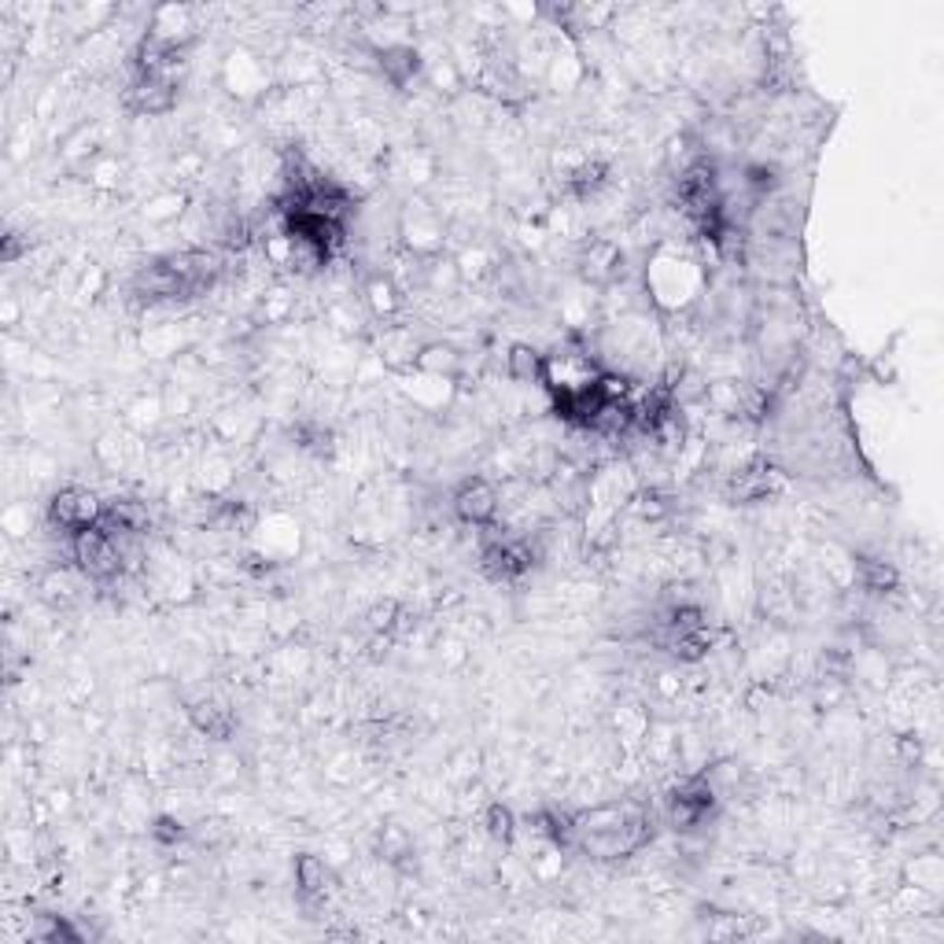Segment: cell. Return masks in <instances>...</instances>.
Segmentation results:
<instances>
[{
	"instance_id": "obj_16",
	"label": "cell",
	"mask_w": 944,
	"mask_h": 944,
	"mask_svg": "<svg viewBox=\"0 0 944 944\" xmlns=\"http://www.w3.org/2000/svg\"><path fill=\"white\" fill-rule=\"evenodd\" d=\"M414 369L436 380H454L462 373V355H457L451 343H428V347H421L414 355Z\"/></svg>"
},
{
	"instance_id": "obj_12",
	"label": "cell",
	"mask_w": 944,
	"mask_h": 944,
	"mask_svg": "<svg viewBox=\"0 0 944 944\" xmlns=\"http://www.w3.org/2000/svg\"><path fill=\"white\" fill-rule=\"evenodd\" d=\"M377 60H380V74H384L388 85H395V89H409L425 71V60L414 45H388Z\"/></svg>"
},
{
	"instance_id": "obj_3",
	"label": "cell",
	"mask_w": 944,
	"mask_h": 944,
	"mask_svg": "<svg viewBox=\"0 0 944 944\" xmlns=\"http://www.w3.org/2000/svg\"><path fill=\"white\" fill-rule=\"evenodd\" d=\"M71 561L85 579H93V584H108V579H119L122 572H126V557H122L119 539H114L103 524L71 536Z\"/></svg>"
},
{
	"instance_id": "obj_1",
	"label": "cell",
	"mask_w": 944,
	"mask_h": 944,
	"mask_svg": "<svg viewBox=\"0 0 944 944\" xmlns=\"http://www.w3.org/2000/svg\"><path fill=\"white\" fill-rule=\"evenodd\" d=\"M653 842V816L638 800L598 805L572 816V848L594 860H624Z\"/></svg>"
},
{
	"instance_id": "obj_2",
	"label": "cell",
	"mask_w": 944,
	"mask_h": 944,
	"mask_svg": "<svg viewBox=\"0 0 944 944\" xmlns=\"http://www.w3.org/2000/svg\"><path fill=\"white\" fill-rule=\"evenodd\" d=\"M222 270V255L207 252V247H188V252H174L151 262L137 278V295L148 303L193 299V295L211 292Z\"/></svg>"
},
{
	"instance_id": "obj_11",
	"label": "cell",
	"mask_w": 944,
	"mask_h": 944,
	"mask_svg": "<svg viewBox=\"0 0 944 944\" xmlns=\"http://www.w3.org/2000/svg\"><path fill=\"white\" fill-rule=\"evenodd\" d=\"M177 103V82L167 74H137L126 89V111L133 114H167Z\"/></svg>"
},
{
	"instance_id": "obj_6",
	"label": "cell",
	"mask_w": 944,
	"mask_h": 944,
	"mask_svg": "<svg viewBox=\"0 0 944 944\" xmlns=\"http://www.w3.org/2000/svg\"><path fill=\"white\" fill-rule=\"evenodd\" d=\"M646 284L653 289L661 307H686L701 289V273L690 259L661 255V259H653L650 273H646Z\"/></svg>"
},
{
	"instance_id": "obj_18",
	"label": "cell",
	"mask_w": 944,
	"mask_h": 944,
	"mask_svg": "<svg viewBox=\"0 0 944 944\" xmlns=\"http://www.w3.org/2000/svg\"><path fill=\"white\" fill-rule=\"evenodd\" d=\"M505 369H510V380H517V384H542L547 355H539L528 343H513L510 355H505Z\"/></svg>"
},
{
	"instance_id": "obj_19",
	"label": "cell",
	"mask_w": 944,
	"mask_h": 944,
	"mask_svg": "<svg viewBox=\"0 0 944 944\" xmlns=\"http://www.w3.org/2000/svg\"><path fill=\"white\" fill-rule=\"evenodd\" d=\"M605 181H609V167L602 163V159H584V163H576L565 174V185H568V193L576 196V199H590V196H598L605 188Z\"/></svg>"
},
{
	"instance_id": "obj_28",
	"label": "cell",
	"mask_w": 944,
	"mask_h": 944,
	"mask_svg": "<svg viewBox=\"0 0 944 944\" xmlns=\"http://www.w3.org/2000/svg\"><path fill=\"white\" fill-rule=\"evenodd\" d=\"M45 590H49V598H63V602L74 598V584L66 576H52L49 584H45Z\"/></svg>"
},
{
	"instance_id": "obj_25",
	"label": "cell",
	"mask_w": 944,
	"mask_h": 944,
	"mask_svg": "<svg viewBox=\"0 0 944 944\" xmlns=\"http://www.w3.org/2000/svg\"><path fill=\"white\" fill-rule=\"evenodd\" d=\"M34 937H41V941H82V933L74 930L66 919H60V915H45L41 927L34 930Z\"/></svg>"
},
{
	"instance_id": "obj_15",
	"label": "cell",
	"mask_w": 944,
	"mask_h": 944,
	"mask_svg": "<svg viewBox=\"0 0 944 944\" xmlns=\"http://www.w3.org/2000/svg\"><path fill=\"white\" fill-rule=\"evenodd\" d=\"M188 720H193V727L211 741H225L229 734L236 731L233 709L222 701H196L193 709H188Z\"/></svg>"
},
{
	"instance_id": "obj_23",
	"label": "cell",
	"mask_w": 944,
	"mask_h": 944,
	"mask_svg": "<svg viewBox=\"0 0 944 944\" xmlns=\"http://www.w3.org/2000/svg\"><path fill=\"white\" fill-rule=\"evenodd\" d=\"M151 831V837H156V845H181L188 837V831H185V823H181V819H174V816H156V823L148 826Z\"/></svg>"
},
{
	"instance_id": "obj_22",
	"label": "cell",
	"mask_w": 944,
	"mask_h": 944,
	"mask_svg": "<svg viewBox=\"0 0 944 944\" xmlns=\"http://www.w3.org/2000/svg\"><path fill=\"white\" fill-rule=\"evenodd\" d=\"M483 831H488V837H494V842H513V834H517V819H513V812L505 805H488V812H483Z\"/></svg>"
},
{
	"instance_id": "obj_13",
	"label": "cell",
	"mask_w": 944,
	"mask_h": 944,
	"mask_svg": "<svg viewBox=\"0 0 944 944\" xmlns=\"http://www.w3.org/2000/svg\"><path fill=\"white\" fill-rule=\"evenodd\" d=\"M295 890H299L303 900H321L332 885H336V879H332V867L321 860V856L314 853H299L295 856Z\"/></svg>"
},
{
	"instance_id": "obj_14",
	"label": "cell",
	"mask_w": 944,
	"mask_h": 944,
	"mask_svg": "<svg viewBox=\"0 0 944 944\" xmlns=\"http://www.w3.org/2000/svg\"><path fill=\"white\" fill-rule=\"evenodd\" d=\"M100 524L108 531H126V536H145L151 528V513L145 502L137 499H114L103 505V517Z\"/></svg>"
},
{
	"instance_id": "obj_20",
	"label": "cell",
	"mask_w": 944,
	"mask_h": 944,
	"mask_svg": "<svg viewBox=\"0 0 944 944\" xmlns=\"http://www.w3.org/2000/svg\"><path fill=\"white\" fill-rule=\"evenodd\" d=\"M366 307L377 314V318H395L403 310V292L395 289V281L384 278V273H373L366 281Z\"/></svg>"
},
{
	"instance_id": "obj_7",
	"label": "cell",
	"mask_w": 944,
	"mask_h": 944,
	"mask_svg": "<svg viewBox=\"0 0 944 944\" xmlns=\"http://www.w3.org/2000/svg\"><path fill=\"white\" fill-rule=\"evenodd\" d=\"M103 517V505L93 491L85 488H63L49 502V524L63 536H78L85 528H97Z\"/></svg>"
},
{
	"instance_id": "obj_9",
	"label": "cell",
	"mask_w": 944,
	"mask_h": 944,
	"mask_svg": "<svg viewBox=\"0 0 944 944\" xmlns=\"http://www.w3.org/2000/svg\"><path fill=\"white\" fill-rule=\"evenodd\" d=\"M196 37V19H193V8L185 4H163L151 12V23H148V34L145 41L159 45L167 52H185L188 41Z\"/></svg>"
},
{
	"instance_id": "obj_10",
	"label": "cell",
	"mask_w": 944,
	"mask_h": 944,
	"mask_svg": "<svg viewBox=\"0 0 944 944\" xmlns=\"http://www.w3.org/2000/svg\"><path fill=\"white\" fill-rule=\"evenodd\" d=\"M454 517L462 524H469V528H491L494 517H499V491H494L491 480H483V476H473V480H465L462 488L454 491Z\"/></svg>"
},
{
	"instance_id": "obj_27",
	"label": "cell",
	"mask_w": 944,
	"mask_h": 944,
	"mask_svg": "<svg viewBox=\"0 0 944 944\" xmlns=\"http://www.w3.org/2000/svg\"><path fill=\"white\" fill-rule=\"evenodd\" d=\"M900 760H904V764H911V768L922 760V741L915 738V734H904V738H900Z\"/></svg>"
},
{
	"instance_id": "obj_5",
	"label": "cell",
	"mask_w": 944,
	"mask_h": 944,
	"mask_svg": "<svg viewBox=\"0 0 944 944\" xmlns=\"http://www.w3.org/2000/svg\"><path fill=\"white\" fill-rule=\"evenodd\" d=\"M531 565H536V550H531L528 539L502 536V531H494V528H483L480 568L491 584H517L520 576H528Z\"/></svg>"
},
{
	"instance_id": "obj_17",
	"label": "cell",
	"mask_w": 944,
	"mask_h": 944,
	"mask_svg": "<svg viewBox=\"0 0 944 944\" xmlns=\"http://www.w3.org/2000/svg\"><path fill=\"white\" fill-rule=\"evenodd\" d=\"M853 572H856V584H860L863 590H871V594H890V590H896V584H900L896 568L890 565V561H882V557L856 554L853 557Z\"/></svg>"
},
{
	"instance_id": "obj_26",
	"label": "cell",
	"mask_w": 944,
	"mask_h": 944,
	"mask_svg": "<svg viewBox=\"0 0 944 944\" xmlns=\"http://www.w3.org/2000/svg\"><path fill=\"white\" fill-rule=\"evenodd\" d=\"M395 616H399V602H380L373 613H369V627H373V632H391Z\"/></svg>"
},
{
	"instance_id": "obj_24",
	"label": "cell",
	"mask_w": 944,
	"mask_h": 944,
	"mask_svg": "<svg viewBox=\"0 0 944 944\" xmlns=\"http://www.w3.org/2000/svg\"><path fill=\"white\" fill-rule=\"evenodd\" d=\"M941 879H944V871H941L937 856H919V860H915V890L937 893Z\"/></svg>"
},
{
	"instance_id": "obj_4",
	"label": "cell",
	"mask_w": 944,
	"mask_h": 944,
	"mask_svg": "<svg viewBox=\"0 0 944 944\" xmlns=\"http://www.w3.org/2000/svg\"><path fill=\"white\" fill-rule=\"evenodd\" d=\"M716 808H720V794L704 771L686 775L667 789V823H672L675 831H698V826H704L716 816Z\"/></svg>"
},
{
	"instance_id": "obj_21",
	"label": "cell",
	"mask_w": 944,
	"mask_h": 944,
	"mask_svg": "<svg viewBox=\"0 0 944 944\" xmlns=\"http://www.w3.org/2000/svg\"><path fill=\"white\" fill-rule=\"evenodd\" d=\"M587 278H594V281H609V278H616V266H620V247L616 244H605V241H598V244H590V252H587Z\"/></svg>"
},
{
	"instance_id": "obj_8",
	"label": "cell",
	"mask_w": 944,
	"mask_h": 944,
	"mask_svg": "<svg viewBox=\"0 0 944 944\" xmlns=\"http://www.w3.org/2000/svg\"><path fill=\"white\" fill-rule=\"evenodd\" d=\"M782 488H786V476L760 457V462H749V465H741V469H734L727 476L723 494H727V502H734V505H749V502L771 499V494H779Z\"/></svg>"
}]
</instances>
